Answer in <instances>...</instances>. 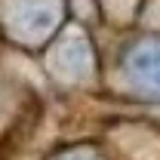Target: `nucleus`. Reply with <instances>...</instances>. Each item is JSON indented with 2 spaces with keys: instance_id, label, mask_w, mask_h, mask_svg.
Wrapping results in <instances>:
<instances>
[{
  "instance_id": "obj_1",
  "label": "nucleus",
  "mask_w": 160,
  "mask_h": 160,
  "mask_svg": "<svg viewBox=\"0 0 160 160\" xmlns=\"http://www.w3.org/2000/svg\"><path fill=\"white\" fill-rule=\"evenodd\" d=\"M132 71L148 86H157L160 89V46H145V49H139L136 59H132Z\"/></svg>"
}]
</instances>
